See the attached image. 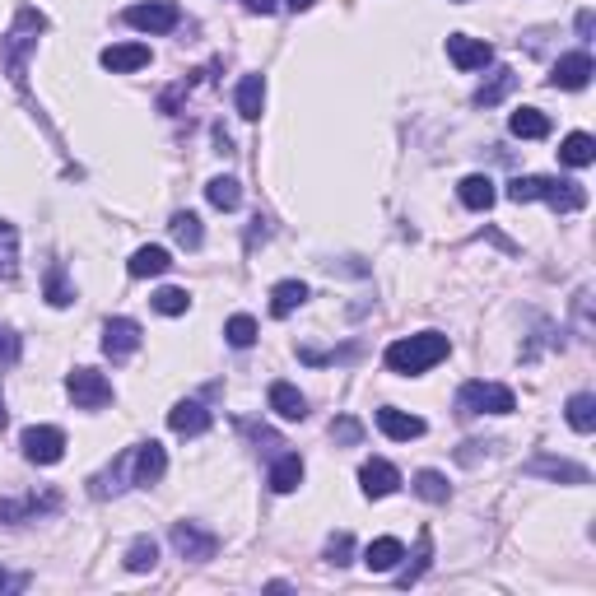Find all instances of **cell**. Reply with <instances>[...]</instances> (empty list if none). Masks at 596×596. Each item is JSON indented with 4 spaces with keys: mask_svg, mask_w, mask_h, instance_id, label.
<instances>
[{
    "mask_svg": "<svg viewBox=\"0 0 596 596\" xmlns=\"http://www.w3.org/2000/svg\"><path fill=\"white\" fill-rule=\"evenodd\" d=\"M233 98H238V112H243L247 122H257L261 108H266V80H261V75H243Z\"/></svg>",
    "mask_w": 596,
    "mask_h": 596,
    "instance_id": "cell-21",
    "label": "cell"
},
{
    "mask_svg": "<svg viewBox=\"0 0 596 596\" xmlns=\"http://www.w3.org/2000/svg\"><path fill=\"white\" fill-rule=\"evenodd\" d=\"M359 485H364L368 499H387V494H396V485H401V471H396L392 461L373 457L359 466Z\"/></svg>",
    "mask_w": 596,
    "mask_h": 596,
    "instance_id": "cell-13",
    "label": "cell"
},
{
    "mask_svg": "<svg viewBox=\"0 0 596 596\" xmlns=\"http://www.w3.org/2000/svg\"><path fill=\"white\" fill-rule=\"evenodd\" d=\"M19 271V229L0 219V280H14Z\"/></svg>",
    "mask_w": 596,
    "mask_h": 596,
    "instance_id": "cell-31",
    "label": "cell"
},
{
    "mask_svg": "<svg viewBox=\"0 0 596 596\" xmlns=\"http://www.w3.org/2000/svg\"><path fill=\"white\" fill-rule=\"evenodd\" d=\"M350 555H354L350 531H340V536H331V541H326V559H331V564H350Z\"/></svg>",
    "mask_w": 596,
    "mask_h": 596,
    "instance_id": "cell-39",
    "label": "cell"
},
{
    "mask_svg": "<svg viewBox=\"0 0 596 596\" xmlns=\"http://www.w3.org/2000/svg\"><path fill=\"white\" fill-rule=\"evenodd\" d=\"M531 475H545V480H564V485H587V466H573V461H559V457H536L527 461Z\"/></svg>",
    "mask_w": 596,
    "mask_h": 596,
    "instance_id": "cell-20",
    "label": "cell"
},
{
    "mask_svg": "<svg viewBox=\"0 0 596 596\" xmlns=\"http://www.w3.org/2000/svg\"><path fill=\"white\" fill-rule=\"evenodd\" d=\"M205 201L215 205V210H238V205H243V187H238V177H210Z\"/></svg>",
    "mask_w": 596,
    "mask_h": 596,
    "instance_id": "cell-28",
    "label": "cell"
},
{
    "mask_svg": "<svg viewBox=\"0 0 596 596\" xmlns=\"http://www.w3.org/2000/svg\"><path fill=\"white\" fill-rule=\"evenodd\" d=\"M285 5H289V10H294V14H303V10H312L317 0H285Z\"/></svg>",
    "mask_w": 596,
    "mask_h": 596,
    "instance_id": "cell-45",
    "label": "cell"
},
{
    "mask_svg": "<svg viewBox=\"0 0 596 596\" xmlns=\"http://www.w3.org/2000/svg\"><path fill=\"white\" fill-rule=\"evenodd\" d=\"M406 559V545L396 541V536H378V541L364 550V564H368V573H392L396 564Z\"/></svg>",
    "mask_w": 596,
    "mask_h": 596,
    "instance_id": "cell-18",
    "label": "cell"
},
{
    "mask_svg": "<svg viewBox=\"0 0 596 596\" xmlns=\"http://www.w3.org/2000/svg\"><path fill=\"white\" fill-rule=\"evenodd\" d=\"M140 340H145L140 336V322H131V317H112V322L103 326V354L117 359V364L140 350Z\"/></svg>",
    "mask_w": 596,
    "mask_h": 596,
    "instance_id": "cell-7",
    "label": "cell"
},
{
    "mask_svg": "<svg viewBox=\"0 0 596 596\" xmlns=\"http://www.w3.org/2000/svg\"><path fill=\"white\" fill-rule=\"evenodd\" d=\"M66 392L80 410H103L112 401V382L98 373V368H75L66 378Z\"/></svg>",
    "mask_w": 596,
    "mask_h": 596,
    "instance_id": "cell-5",
    "label": "cell"
},
{
    "mask_svg": "<svg viewBox=\"0 0 596 596\" xmlns=\"http://www.w3.org/2000/svg\"><path fill=\"white\" fill-rule=\"evenodd\" d=\"M331 438H336V443H345V447H354L359 438H364V429H359V420H350V415H340V420L331 424Z\"/></svg>",
    "mask_w": 596,
    "mask_h": 596,
    "instance_id": "cell-38",
    "label": "cell"
},
{
    "mask_svg": "<svg viewBox=\"0 0 596 596\" xmlns=\"http://www.w3.org/2000/svg\"><path fill=\"white\" fill-rule=\"evenodd\" d=\"M415 494H420L424 503H447V480L438 471H420L415 475Z\"/></svg>",
    "mask_w": 596,
    "mask_h": 596,
    "instance_id": "cell-36",
    "label": "cell"
},
{
    "mask_svg": "<svg viewBox=\"0 0 596 596\" xmlns=\"http://www.w3.org/2000/svg\"><path fill=\"white\" fill-rule=\"evenodd\" d=\"M508 131H513L517 140H545L550 136V117H545L541 108H522L508 117Z\"/></svg>",
    "mask_w": 596,
    "mask_h": 596,
    "instance_id": "cell-22",
    "label": "cell"
},
{
    "mask_svg": "<svg viewBox=\"0 0 596 596\" xmlns=\"http://www.w3.org/2000/svg\"><path fill=\"white\" fill-rule=\"evenodd\" d=\"M457 410L461 415H513L517 396L503 387V382H466L457 392Z\"/></svg>",
    "mask_w": 596,
    "mask_h": 596,
    "instance_id": "cell-3",
    "label": "cell"
},
{
    "mask_svg": "<svg viewBox=\"0 0 596 596\" xmlns=\"http://www.w3.org/2000/svg\"><path fill=\"white\" fill-rule=\"evenodd\" d=\"M457 196H461V205H466V210H489V205H494V196H499V191H494V182H489V177L471 173V177H461Z\"/></svg>",
    "mask_w": 596,
    "mask_h": 596,
    "instance_id": "cell-23",
    "label": "cell"
},
{
    "mask_svg": "<svg viewBox=\"0 0 596 596\" xmlns=\"http://www.w3.org/2000/svg\"><path fill=\"white\" fill-rule=\"evenodd\" d=\"M177 19H182V10L173 0H140V5L126 10V24L140 28V33H173Z\"/></svg>",
    "mask_w": 596,
    "mask_h": 596,
    "instance_id": "cell-6",
    "label": "cell"
},
{
    "mask_svg": "<svg viewBox=\"0 0 596 596\" xmlns=\"http://www.w3.org/2000/svg\"><path fill=\"white\" fill-rule=\"evenodd\" d=\"M271 410L280 420H303L308 415V396L298 392L294 382H271Z\"/></svg>",
    "mask_w": 596,
    "mask_h": 596,
    "instance_id": "cell-19",
    "label": "cell"
},
{
    "mask_svg": "<svg viewBox=\"0 0 596 596\" xmlns=\"http://www.w3.org/2000/svg\"><path fill=\"white\" fill-rule=\"evenodd\" d=\"M168 429L182 438H196L210 429V410L201 406V401H177L173 410H168Z\"/></svg>",
    "mask_w": 596,
    "mask_h": 596,
    "instance_id": "cell-15",
    "label": "cell"
},
{
    "mask_svg": "<svg viewBox=\"0 0 596 596\" xmlns=\"http://www.w3.org/2000/svg\"><path fill=\"white\" fill-rule=\"evenodd\" d=\"M163 471H168V457H163V447L149 438V443H136L131 447V485H159Z\"/></svg>",
    "mask_w": 596,
    "mask_h": 596,
    "instance_id": "cell-8",
    "label": "cell"
},
{
    "mask_svg": "<svg viewBox=\"0 0 596 596\" xmlns=\"http://www.w3.org/2000/svg\"><path fill=\"white\" fill-rule=\"evenodd\" d=\"M447 56H452V66L457 70H485L494 61V47L485 38H466V33H452L447 38Z\"/></svg>",
    "mask_w": 596,
    "mask_h": 596,
    "instance_id": "cell-10",
    "label": "cell"
},
{
    "mask_svg": "<svg viewBox=\"0 0 596 596\" xmlns=\"http://www.w3.org/2000/svg\"><path fill=\"white\" fill-rule=\"evenodd\" d=\"M452 5H466V0H452Z\"/></svg>",
    "mask_w": 596,
    "mask_h": 596,
    "instance_id": "cell-47",
    "label": "cell"
},
{
    "mask_svg": "<svg viewBox=\"0 0 596 596\" xmlns=\"http://www.w3.org/2000/svg\"><path fill=\"white\" fill-rule=\"evenodd\" d=\"M19 364V336L10 326H0V368H14Z\"/></svg>",
    "mask_w": 596,
    "mask_h": 596,
    "instance_id": "cell-40",
    "label": "cell"
},
{
    "mask_svg": "<svg viewBox=\"0 0 596 596\" xmlns=\"http://www.w3.org/2000/svg\"><path fill=\"white\" fill-rule=\"evenodd\" d=\"M24 587H28L24 573H5V569H0V592H24Z\"/></svg>",
    "mask_w": 596,
    "mask_h": 596,
    "instance_id": "cell-42",
    "label": "cell"
},
{
    "mask_svg": "<svg viewBox=\"0 0 596 596\" xmlns=\"http://www.w3.org/2000/svg\"><path fill=\"white\" fill-rule=\"evenodd\" d=\"M47 303H52V308H70V303H75V289L66 285V266H61V261L47 271Z\"/></svg>",
    "mask_w": 596,
    "mask_h": 596,
    "instance_id": "cell-34",
    "label": "cell"
},
{
    "mask_svg": "<svg viewBox=\"0 0 596 596\" xmlns=\"http://www.w3.org/2000/svg\"><path fill=\"white\" fill-rule=\"evenodd\" d=\"M429 555H434V541H429V531H420V550H415V564H410V569L401 573V587L420 583V578H424V569H429Z\"/></svg>",
    "mask_w": 596,
    "mask_h": 596,
    "instance_id": "cell-37",
    "label": "cell"
},
{
    "mask_svg": "<svg viewBox=\"0 0 596 596\" xmlns=\"http://www.w3.org/2000/svg\"><path fill=\"white\" fill-rule=\"evenodd\" d=\"M191 308V294L187 289H159V294H154V312H163V317H182V312Z\"/></svg>",
    "mask_w": 596,
    "mask_h": 596,
    "instance_id": "cell-35",
    "label": "cell"
},
{
    "mask_svg": "<svg viewBox=\"0 0 596 596\" xmlns=\"http://www.w3.org/2000/svg\"><path fill=\"white\" fill-rule=\"evenodd\" d=\"M168 229H173V238L182 247H187V252H196V247L205 243V229H201V215H191V210H177L173 215V224H168Z\"/></svg>",
    "mask_w": 596,
    "mask_h": 596,
    "instance_id": "cell-30",
    "label": "cell"
},
{
    "mask_svg": "<svg viewBox=\"0 0 596 596\" xmlns=\"http://www.w3.org/2000/svg\"><path fill=\"white\" fill-rule=\"evenodd\" d=\"M508 201L513 205L545 201V205H555L559 215H573V210L587 205V187L573 182V177H513L508 182Z\"/></svg>",
    "mask_w": 596,
    "mask_h": 596,
    "instance_id": "cell-1",
    "label": "cell"
},
{
    "mask_svg": "<svg viewBox=\"0 0 596 596\" xmlns=\"http://www.w3.org/2000/svg\"><path fill=\"white\" fill-rule=\"evenodd\" d=\"M447 336L443 331H420V336H406V340H392L387 345V368L392 373H406V378H420V373H429V368L438 364V359H447Z\"/></svg>",
    "mask_w": 596,
    "mask_h": 596,
    "instance_id": "cell-2",
    "label": "cell"
},
{
    "mask_svg": "<svg viewBox=\"0 0 596 596\" xmlns=\"http://www.w3.org/2000/svg\"><path fill=\"white\" fill-rule=\"evenodd\" d=\"M298 485H303V457L289 452V457H280L271 466V489H275V494H294Z\"/></svg>",
    "mask_w": 596,
    "mask_h": 596,
    "instance_id": "cell-27",
    "label": "cell"
},
{
    "mask_svg": "<svg viewBox=\"0 0 596 596\" xmlns=\"http://www.w3.org/2000/svg\"><path fill=\"white\" fill-rule=\"evenodd\" d=\"M61 508V499L56 494H28V499H0V522L5 527H24V522H33L38 513H56Z\"/></svg>",
    "mask_w": 596,
    "mask_h": 596,
    "instance_id": "cell-11",
    "label": "cell"
},
{
    "mask_svg": "<svg viewBox=\"0 0 596 596\" xmlns=\"http://www.w3.org/2000/svg\"><path fill=\"white\" fill-rule=\"evenodd\" d=\"M587 303H592V294H578V331H583V336H592V317H587Z\"/></svg>",
    "mask_w": 596,
    "mask_h": 596,
    "instance_id": "cell-41",
    "label": "cell"
},
{
    "mask_svg": "<svg viewBox=\"0 0 596 596\" xmlns=\"http://www.w3.org/2000/svg\"><path fill=\"white\" fill-rule=\"evenodd\" d=\"M592 56L587 52H569V56H559L555 61V70H550V84H555V89H587V80H592Z\"/></svg>",
    "mask_w": 596,
    "mask_h": 596,
    "instance_id": "cell-12",
    "label": "cell"
},
{
    "mask_svg": "<svg viewBox=\"0 0 596 596\" xmlns=\"http://www.w3.org/2000/svg\"><path fill=\"white\" fill-rule=\"evenodd\" d=\"M19 447H24V457L33 466H56V461L66 457V434L56 424H33V429H24Z\"/></svg>",
    "mask_w": 596,
    "mask_h": 596,
    "instance_id": "cell-4",
    "label": "cell"
},
{
    "mask_svg": "<svg viewBox=\"0 0 596 596\" xmlns=\"http://www.w3.org/2000/svg\"><path fill=\"white\" fill-rule=\"evenodd\" d=\"M564 420H569V429H578V434H592V429H596V396H592V392L569 396V406H564Z\"/></svg>",
    "mask_w": 596,
    "mask_h": 596,
    "instance_id": "cell-25",
    "label": "cell"
},
{
    "mask_svg": "<svg viewBox=\"0 0 596 596\" xmlns=\"http://www.w3.org/2000/svg\"><path fill=\"white\" fill-rule=\"evenodd\" d=\"M378 429L387 438H396V443H410V438H420L424 434V420L420 415H406V410H378Z\"/></svg>",
    "mask_w": 596,
    "mask_h": 596,
    "instance_id": "cell-17",
    "label": "cell"
},
{
    "mask_svg": "<svg viewBox=\"0 0 596 596\" xmlns=\"http://www.w3.org/2000/svg\"><path fill=\"white\" fill-rule=\"evenodd\" d=\"M168 266H173V257H168L163 247H140L136 257L126 261V271L136 275V280H149V275H163Z\"/></svg>",
    "mask_w": 596,
    "mask_h": 596,
    "instance_id": "cell-26",
    "label": "cell"
},
{
    "mask_svg": "<svg viewBox=\"0 0 596 596\" xmlns=\"http://www.w3.org/2000/svg\"><path fill=\"white\" fill-rule=\"evenodd\" d=\"M308 303V285L303 280H280V285L271 289V312L275 317H289V312H298Z\"/></svg>",
    "mask_w": 596,
    "mask_h": 596,
    "instance_id": "cell-24",
    "label": "cell"
},
{
    "mask_svg": "<svg viewBox=\"0 0 596 596\" xmlns=\"http://www.w3.org/2000/svg\"><path fill=\"white\" fill-rule=\"evenodd\" d=\"M10 424V410H5V396H0V429Z\"/></svg>",
    "mask_w": 596,
    "mask_h": 596,
    "instance_id": "cell-46",
    "label": "cell"
},
{
    "mask_svg": "<svg viewBox=\"0 0 596 596\" xmlns=\"http://www.w3.org/2000/svg\"><path fill=\"white\" fill-rule=\"evenodd\" d=\"M224 340H229L233 350H247V345H257V322H252L247 312H238V317H229V322H224Z\"/></svg>",
    "mask_w": 596,
    "mask_h": 596,
    "instance_id": "cell-33",
    "label": "cell"
},
{
    "mask_svg": "<svg viewBox=\"0 0 596 596\" xmlns=\"http://www.w3.org/2000/svg\"><path fill=\"white\" fill-rule=\"evenodd\" d=\"M517 89V70L513 66H499L489 70V80L475 89V108H494V103H503V98Z\"/></svg>",
    "mask_w": 596,
    "mask_h": 596,
    "instance_id": "cell-16",
    "label": "cell"
},
{
    "mask_svg": "<svg viewBox=\"0 0 596 596\" xmlns=\"http://www.w3.org/2000/svg\"><path fill=\"white\" fill-rule=\"evenodd\" d=\"M173 550L182 559H215V550H219V541L210 536V531H201L196 522H173Z\"/></svg>",
    "mask_w": 596,
    "mask_h": 596,
    "instance_id": "cell-9",
    "label": "cell"
},
{
    "mask_svg": "<svg viewBox=\"0 0 596 596\" xmlns=\"http://www.w3.org/2000/svg\"><path fill=\"white\" fill-rule=\"evenodd\" d=\"M592 24H596V19H592V10H583V14H578V38H592Z\"/></svg>",
    "mask_w": 596,
    "mask_h": 596,
    "instance_id": "cell-43",
    "label": "cell"
},
{
    "mask_svg": "<svg viewBox=\"0 0 596 596\" xmlns=\"http://www.w3.org/2000/svg\"><path fill=\"white\" fill-rule=\"evenodd\" d=\"M559 159L569 163V168H587V163H596V140L587 136V131H573V136L559 145Z\"/></svg>",
    "mask_w": 596,
    "mask_h": 596,
    "instance_id": "cell-29",
    "label": "cell"
},
{
    "mask_svg": "<svg viewBox=\"0 0 596 596\" xmlns=\"http://www.w3.org/2000/svg\"><path fill=\"white\" fill-rule=\"evenodd\" d=\"M103 70L112 75H131V70H145L149 66V47L145 42H117V47H103Z\"/></svg>",
    "mask_w": 596,
    "mask_h": 596,
    "instance_id": "cell-14",
    "label": "cell"
},
{
    "mask_svg": "<svg viewBox=\"0 0 596 596\" xmlns=\"http://www.w3.org/2000/svg\"><path fill=\"white\" fill-rule=\"evenodd\" d=\"M243 5H247L252 14H271V10H275V0H243Z\"/></svg>",
    "mask_w": 596,
    "mask_h": 596,
    "instance_id": "cell-44",
    "label": "cell"
},
{
    "mask_svg": "<svg viewBox=\"0 0 596 596\" xmlns=\"http://www.w3.org/2000/svg\"><path fill=\"white\" fill-rule=\"evenodd\" d=\"M154 564H159V541H154V536H136L131 550H126V569H131V573H149Z\"/></svg>",
    "mask_w": 596,
    "mask_h": 596,
    "instance_id": "cell-32",
    "label": "cell"
}]
</instances>
